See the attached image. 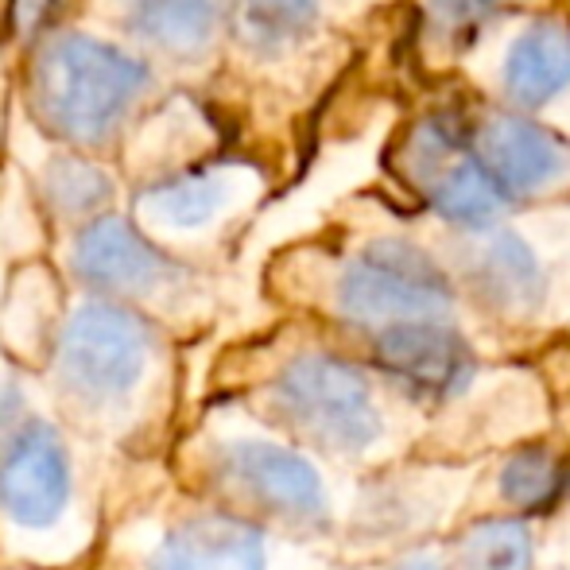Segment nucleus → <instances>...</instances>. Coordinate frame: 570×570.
<instances>
[{
  "mask_svg": "<svg viewBox=\"0 0 570 570\" xmlns=\"http://www.w3.org/2000/svg\"><path fill=\"white\" fill-rule=\"evenodd\" d=\"M481 295L501 315H532L548 295V279L535 261L532 245L517 233H497L478 256Z\"/></svg>",
  "mask_w": 570,
  "mask_h": 570,
  "instance_id": "ddd939ff",
  "label": "nucleus"
},
{
  "mask_svg": "<svg viewBox=\"0 0 570 570\" xmlns=\"http://www.w3.org/2000/svg\"><path fill=\"white\" fill-rule=\"evenodd\" d=\"M451 570H535V540L520 517H481L458 540Z\"/></svg>",
  "mask_w": 570,
  "mask_h": 570,
  "instance_id": "f3484780",
  "label": "nucleus"
},
{
  "mask_svg": "<svg viewBox=\"0 0 570 570\" xmlns=\"http://www.w3.org/2000/svg\"><path fill=\"white\" fill-rule=\"evenodd\" d=\"M125 23L151 47L198 55L218 28V0H117Z\"/></svg>",
  "mask_w": 570,
  "mask_h": 570,
  "instance_id": "2eb2a0df",
  "label": "nucleus"
},
{
  "mask_svg": "<svg viewBox=\"0 0 570 570\" xmlns=\"http://www.w3.org/2000/svg\"><path fill=\"white\" fill-rule=\"evenodd\" d=\"M334 307L345 323L381 334L400 323L446 318L454 311V287L420 245L381 237L345 261L334 284Z\"/></svg>",
  "mask_w": 570,
  "mask_h": 570,
  "instance_id": "39448f33",
  "label": "nucleus"
},
{
  "mask_svg": "<svg viewBox=\"0 0 570 570\" xmlns=\"http://www.w3.org/2000/svg\"><path fill=\"white\" fill-rule=\"evenodd\" d=\"M70 268L90 292L117 303L156 295L159 287L175 284L183 272L164 248L151 245L132 222L117 214H101L78 233L70 248Z\"/></svg>",
  "mask_w": 570,
  "mask_h": 570,
  "instance_id": "6e6552de",
  "label": "nucleus"
},
{
  "mask_svg": "<svg viewBox=\"0 0 570 570\" xmlns=\"http://www.w3.org/2000/svg\"><path fill=\"white\" fill-rule=\"evenodd\" d=\"M78 493L70 443L51 420L28 415L0 443V520L16 532H55Z\"/></svg>",
  "mask_w": 570,
  "mask_h": 570,
  "instance_id": "423d86ee",
  "label": "nucleus"
},
{
  "mask_svg": "<svg viewBox=\"0 0 570 570\" xmlns=\"http://www.w3.org/2000/svg\"><path fill=\"white\" fill-rule=\"evenodd\" d=\"M156 353L151 323L117 299H86L55 342V381L75 412L117 415L144 389Z\"/></svg>",
  "mask_w": 570,
  "mask_h": 570,
  "instance_id": "7ed1b4c3",
  "label": "nucleus"
},
{
  "mask_svg": "<svg viewBox=\"0 0 570 570\" xmlns=\"http://www.w3.org/2000/svg\"><path fill=\"white\" fill-rule=\"evenodd\" d=\"M423 187H428L431 210L458 229L493 226L504 206H509V198L501 195V187L493 183V175L485 171V164H481L473 148L454 156L451 164H446L435 179L423 183Z\"/></svg>",
  "mask_w": 570,
  "mask_h": 570,
  "instance_id": "4468645a",
  "label": "nucleus"
},
{
  "mask_svg": "<svg viewBox=\"0 0 570 570\" xmlns=\"http://www.w3.org/2000/svg\"><path fill=\"white\" fill-rule=\"evenodd\" d=\"M384 570H451V567H446L443 559L428 556V551H415V556L400 559V563H392V567H384Z\"/></svg>",
  "mask_w": 570,
  "mask_h": 570,
  "instance_id": "5701e85b",
  "label": "nucleus"
},
{
  "mask_svg": "<svg viewBox=\"0 0 570 570\" xmlns=\"http://www.w3.org/2000/svg\"><path fill=\"white\" fill-rule=\"evenodd\" d=\"M210 481L248 520L295 532H326L334 501L326 478L299 446L268 435H229L210 454Z\"/></svg>",
  "mask_w": 570,
  "mask_h": 570,
  "instance_id": "20e7f679",
  "label": "nucleus"
},
{
  "mask_svg": "<svg viewBox=\"0 0 570 570\" xmlns=\"http://www.w3.org/2000/svg\"><path fill=\"white\" fill-rule=\"evenodd\" d=\"M229 203V179L210 167H195V171L167 175V179L151 183L140 195L144 218H151L159 229H203L222 214Z\"/></svg>",
  "mask_w": 570,
  "mask_h": 570,
  "instance_id": "dca6fc26",
  "label": "nucleus"
},
{
  "mask_svg": "<svg viewBox=\"0 0 570 570\" xmlns=\"http://www.w3.org/2000/svg\"><path fill=\"white\" fill-rule=\"evenodd\" d=\"M47 203L62 214V218H90L114 195V183L98 164L82 156H59L47 167Z\"/></svg>",
  "mask_w": 570,
  "mask_h": 570,
  "instance_id": "a211bd4d",
  "label": "nucleus"
},
{
  "mask_svg": "<svg viewBox=\"0 0 570 570\" xmlns=\"http://www.w3.org/2000/svg\"><path fill=\"white\" fill-rule=\"evenodd\" d=\"M268 532L229 509L190 512L148 551L144 570H268Z\"/></svg>",
  "mask_w": 570,
  "mask_h": 570,
  "instance_id": "9d476101",
  "label": "nucleus"
},
{
  "mask_svg": "<svg viewBox=\"0 0 570 570\" xmlns=\"http://www.w3.org/2000/svg\"><path fill=\"white\" fill-rule=\"evenodd\" d=\"M148 67L82 31L47 39L31 62L28 101L39 125L70 148H94L117 132L148 90Z\"/></svg>",
  "mask_w": 570,
  "mask_h": 570,
  "instance_id": "f257e3e1",
  "label": "nucleus"
},
{
  "mask_svg": "<svg viewBox=\"0 0 570 570\" xmlns=\"http://www.w3.org/2000/svg\"><path fill=\"white\" fill-rule=\"evenodd\" d=\"M20 420H28V415H23V392L16 389L12 381H4V376H0V443H4V435Z\"/></svg>",
  "mask_w": 570,
  "mask_h": 570,
  "instance_id": "4be33fe9",
  "label": "nucleus"
},
{
  "mask_svg": "<svg viewBox=\"0 0 570 570\" xmlns=\"http://www.w3.org/2000/svg\"><path fill=\"white\" fill-rule=\"evenodd\" d=\"M55 8H59V0H12V4H8V20H12L16 36L28 39L47 28Z\"/></svg>",
  "mask_w": 570,
  "mask_h": 570,
  "instance_id": "412c9836",
  "label": "nucleus"
},
{
  "mask_svg": "<svg viewBox=\"0 0 570 570\" xmlns=\"http://www.w3.org/2000/svg\"><path fill=\"white\" fill-rule=\"evenodd\" d=\"M509 4H517V0H431V8L439 20H446V28H478L497 8Z\"/></svg>",
  "mask_w": 570,
  "mask_h": 570,
  "instance_id": "aec40b11",
  "label": "nucleus"
},
{
  "mask_svg": "<svg viewBox=\"0 0 570 570\" xmlns=\"http://www.w3.org/2000/svg\"><path fill=\"white\" fill-rule=\"evenodd\" d=\"M570 86V23L535 20L512 39L504 59V94L517 106L540 109Z\"/></svg>",
  "mask_w": 570,
  "mask_h": 570,
  "instance_id": "9b49d317",
  "label": "nucleus"
},
{
  "mask_svg": "<svg viewBox=\"0 0 570 570\" xmlns=\"http://www.w3.org/2000/svg\"><path fill=\"white\" fill-rule=\"evenodd\" d=\"M497 497L517 517H551L570 501V451L551 443H520L497 470Z\"/></svg>",
  "mask_w": 570,
  "mask_h": 570,
  "instance_id": "f8f14e48",
  "label": "nucleus"
},
{
  "mask_svg": "<svg viewBox=\"0 0 570 570\" xmlns=\"http://www.w3.org/2000/svg\"><path fill=\"white\" fill-rule=\"evenodd\" d=\"M268 407L299 443L338 458H361L384 439V412L368 373L331 350L287 357L268 384Z\"/></svg>",
  "mask_w": 570,
  "mask_h": 570,
  "instance_id": "f03ea898",
  "label": "nucleus"
},
{
  "mask_svg": "<svg viewBox=\"0 0 570 570\" xmlns=\"http://www.w3.org/2000/svg\"><path fill=\"white\" fill-rule=\"evenodd\" d=\"M245 16L264 43H284L315 23L318 0H245Z\"/></svg>",
  "mask_w": 570,
  "mask_h": 570,
  "instance_id": "6ab92c4d",
  "label": "nucleus"
},
{
  "mask_svg": "<svg viewBox=\"0 0 570 570\" xmlns=\"http://www.w3.org/2000/svg\"><path fill=\"white\" fill-rule=\"evenodd\" d=\"M373 365L404 400L420 407H446L465 396L478 376V353L446 318L400 323L373 334Z\"/></svg>",
  "mask_w": 570,
  "mask_h": 570,
  "instance_id": "0eeeda50",
  "label": "nucleus"
},
{
  "mask_svg": "<svg viewBox=\"0 0 570 570\" xmlns=\"http://www.w3.org/2000/svg\"><path fill=\"white\" fill-rule=\"evenodd\" d=\"M473 151L509 203L543 198L570 183V140L532 117H489L473 132Z\"/></svg>",
  "mask_w": 570,
  "mask_h": 570,
  "instance_id": "1a4fd4ad",
  "label": "nucleus"
}]
</instances>
